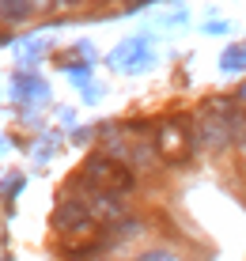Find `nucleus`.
I'll use <instances>...</instances> for the list:
<instances>
[{"mask_svg":"<svg viewBox=\"0 0 246 261\" xmlns=\"http://www.w3.org/2000/svg\"><path fill=\"white\" fill-rule=\"evenodd\" d=\"M53 227L61 235H80V231H91V212H87V201H61L57 212H53Z\"/></svg>","mask_w":246,"mask_h":261,"instance_id":"20e7f679","label":"nucleus"},{"mask_svg":"<svg viewBox=\"0 0 246 261\" xmlns=\"http://www.w3.org/2000/svg\"><path fill=\"white\" fill-rule=\"evenodd\" d=\"M159 155L167 159V163H186L189 155H193L197 140H193V125L189 118H170L167 125H159Z\"/></svg>","mask_w":246,"mask_h":261,"instance_id":"7ed1b4c3","label":"nucleus"},{"mask_svg":"<svg viewBox=\"0 0 246 261\" xmlns=\"http://www.w3.org/2000/svg\"><path fill=\"white\" fill-rule=\"evenodd\" d=\"M53 4H57V0H31V8H34V12H50Z\"/></svg>","mask_w":246,"mask_h":261,"instance_id":"1a4fd4ad","label":"nucleus"},{"mask_svg":"<svg viewBox=\"0 0 246 261\" xmlns=\"http://www.w3.org/2000/svg\"><path fill=\"white\" fill-rule=\"evenodd\" d=\"M80 186L84 190H106V193H129L136 190V170L133 167H125L121 159H114V155H91L84 170H80Z\"/></svg>","mask_w":246,"mask_h":261,"instance_id":"f03ea898","label":"nucleus"},{"mask_svg":"<svg viewBox=\"0 0 246 261\" xmlns=\"http://www.w3.org/2000/svg\"><path fill=\"white\" fill-rule=\"evenodd\" d=\"M136 261H178L175 254H167V250H148V254H140Z\"/></svg>","mask_w":246,"mask_h":261,"instance_id":"6e6552de","label":"nucleus"},{"mask_svg":"<svg viewBox=\"0 0 246 261\" xmlns=\"http://www.w3.org/2000/svg\"><path fill=\"white\" fill-rule=\"evenodd\" d=\"M27 15H34L31 0H0V19H8V23H23Z\"/></svg>","mask_w":246,"mask_h":261,"instance_id":"423d86ee","label":"nucleus"},{"mask_svg":"<svg viewBox=\"0 0 246 261\" xmlns=\"http://www.w3.org/2000/svg\"><path fill=\"white\" fill-rule=\"evenodd\" d=\"M129 159H133V170H152V167H156L148 144H136V148H129Z\"/></svg>","mask_w":246,"mask_h":261,"instance_id":"0eeeda50","label":"nucleus"},{"mask_svg":"<svg viewBox=\"0 0 246 261\" xmlns=\"http://www.w3.org/2000/svg\"><path fill=\"white\" fill-rule=\"evenodd\" d=\"M242 91L227 102V98H208L201 118H197V133L193 140L205 151H224L227 144H242Z\"/></svg>","mask_w":246,"mask_h":261,"instance_id":"f257e3e1","label":"nucleus"},{"mask_svg":"<svg viewBox=\"0 0 246 261\" xmlns=\"http://www.w3.org/2000/svg\"><path fill=\"white\" fill-rule=\"evenodd\" d=\"M87 212H91V220H99V223H117L121 216H129L121 193H106V190H91Z\"/></svg>","mask_w":246,"mask_h":261,"instance_id":"39448f33","label":"nucleus"}]
</instances>
